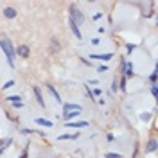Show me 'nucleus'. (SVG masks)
I'll return each instance as SVG.
<instances>
[{"label": "nucleus", "instance_id": "20", "mask_svg": "<svg viewBox=\"0 0 158 158\" xmlns=\"http://www.w3.org/2000/svg\"><path fill=\"white\" fill-rule=\"evenodd\" d=\"M92 93H93V97H99V95H101V93H102V90H101V88L97 86V88H95V90H93Z\"/></svg>", "mask_w": 158, "mask_h": 158}, {"label": "nucleus", "instance_id": "18", "mask_svg": "<svg viewBox=\"0 0 158 158\" xmlns=\"http://www.w3.org/2000/svg\"><path fill=\"white\" fill-rule=\"evenodd\" d=\"M140 119L147 122V120H149V119H151V113H147V111H145V113H140Z\"/></svg>", "mask_w": 158, "mask_h": 158}, {"label": "nucleus", "instance_id": "19", "mask_svg": "<svg viewBox=\"0 0 158 158\" xmlns=\"http://www.w3.org/2000/svg\"><path fill=\"white\" fill-rule=\"evenodd\" d=\"M149 81L153 83V85H156V70H153V74L149 76Z\"/></svg>", "mask_w": 158, "mask_h": 158}, {"label": "nucleus", "instance_id": "8", "mask_svg": "<svg viewBox=\"0 0 158 158\" xmlns=\"http://www.w3.org/2000/svg\"><path fill=\"white\" fill-rule=\"evenodd\" d=\"M124 72H126V77H133V76H135V72H133V63L126 61V63H124Z\"/></svg>", "mask_w": 158, "mask_h": 158}, {"label": "nucleus", "instance_id": "1", "mask_svg": "<svg viewBox=\"0 0 158 158\" xmlns=\"http://www.w3.org/2000/svg\"><path fill=\"white\" fill-rule=\"evenodd\" d=\"M0 49L4 50V54H6V58H7L9 67L15 68V56H16V50H15L13 43H11L7 38H0Z\"/></svg>", "mask_w": 158, "mask_h": 158}, {"label": "nucleus", "instance_id": "6", "mask_svg": "<svg viewBox=\"0 0 158 158\" xmlns=\"http://www.w3.org/2000/svg\"><path fill=\"white\" fill-rule=\"evenodd\" d=\"M33 92H34V95H36V101H38V104H40L41 108H45V101H43V95H41L40 88H38V86H34V88H33Z\"/></svg>", "mask_w": 158, "mask_h": 158}, {"label": "nucleus", "instance_id": "4", "mask_svg": "<svg viewBox=\"0 0 158 158\" xmlns=\"http://www.w3.org/2000/svg\"><path fill=\"white\" fill-rule=\"evenodd\" d=\"M115 54L113 52H104V54H90V59H101V61H110Z\"/></svg>", "mask_w": 158, "mask_h": 158}, {"label": "nucleus", "instance_id": "5", "mask_svg": "<svg viewBox=\"0 0 158 158\" xmlns=\"http://www.w3.org/2000/svg\"><path fill=\"white\" fill-rule=\"evenodd\" d=\"M45 88H47V90L50 92V95L54 97V101H56V102H59V104L63 102V101H61V97H59V93H58V90H56L54 86H52V85H45Z\"/></svg>", "mask_w": 158, "mask_h": 158}, {"label": "nucleus", "instance_id": "28", "mask_svg": "<svg viewBox=\"0 0 158 158\" xmlns=\"http://www.w3.org/2000/svg\"><path fill=\"white\" fill-rule=\"evenodd\" d=\"M99 18H102V13H95V15H93V20H99Z\"/></svg>", "mask_w": 158, "mask_h": 158}, {"label": "nucleus", "instance_id": "22", "mask_svg": "<svg viewBox=\"0 0 158 158\" xmlns=\"http://www.w3.org/2000/svg\"><path fill=\"white\" fill-rule=\"evenodd\" d=\"M106 158H120V155H119V153H108Z\"/></svg>", "mask_w": 158, "mask_h": 158}, {"label": "nucleus", "instance_id": "16", "mask_svg": "<svg viewBox=\"0 0 158 158\" xmlns=\"http://www.w3.org/2000/svg\"><path fill=\"white\" fill-rule=\"evenodd\" d=\"M7 101L15 104V102H22V97H20V95H9V97H7Z\"/></svg>", "mask_w": 158, "mask_h": 158}, {"label": "nucleus", "instance_id": "29", "mask_svg": "<svg viewBox=\"0 0 158 158\" xmlns=\"http://www.w3.org/2000/svg\"><path fill=\"white\" fill-rule=\"evenodd\" d=\"M126 49H128V52H133V50H135V45H131V43H129V45L126 47Z\"/></svg>", "mask_w": 158, "mask_h": 158}, {"label": "nucleus", "instance_id": "12", "mask_svg": "<svg viewBox=\"0 0 158 158\" xmlns=\"http://www.w3.org/2000/svg\"><path fill=\"white\" fill-rule=\"evenodd\" d=\"M70 29H72V33H74V36H76L77 40H81L83 36H81V31H79V25L77 24H74L72 20H70Z\"/></svg>", "mask_w": 158, "mask_h": 158}, {"label": "nucleus", "instance_id": "10", "mask_svg": "<svg viewBox=\"0 0 158 158\" xmlns=\"http://www.w3.org/2000/svg\"><path fill=\"white\" fill-rule=\"evenodd\" d=\"M4 16H6L7 20L16 18V9H13V7H6V9H4Z\"/></svg>", "mask_w": 158, "mask_h": 158}, {"label": "nucleus", "instance_id": "26", "mask_svg": "<svg viewBox=\"0 0 158 158\" xmlns=\"http://www.w3.org/2000/svg\"><path fill=\"white\" fill-rule=\"evenodd\" d=\"M88 85H99V81H97V79H88ZM88 85H86V86H88Z\"/></svg>", "mask_w": 158, "mask_h": 158}, {"label": "nucleus", "instance_id": "13", "mask_svg": "<svg viewBox=\"0 0 158 158\" xmlns=\"http://www.w3.org/2000/svg\"><path fill=\"white\" fill-rule=\"evenodd\" d=\"M79 136V133H67V135H59L58 140H76Z\"/></svg>", "mask_w": 158, "mask_h": 158}, {"label": "nucleus", "instance_id": "23", "mask_svg": "<svg viewBox=\"0 0 158 158\" xmlns=\"http://www.w3.org/2000/svg\"><path fill=\"white\" fill-rule=\"evenodd\" d=\"M106 70H108V67H106V65H101V67L97 68V72H99V74H102V72H106Z\"/></svg>", "mask_w": 158, "mask_h": 158}, {"label": "nucleus", "instance_id": "30", "mask_svg": "<svg viewBox=\"0 0 158 158\" xmlns=\"http://www.w3.org/2000/svg\"><path fill=\"white\" fill-rule=\"evenodd\" d=\"M20 158H27V149H25V151L22 153V156H20Z\"/></svg>", "mask_w": 158, "mask_h": 158}, {"label": "nucleus", "instance_id": "11", "mask_svg": "<svg viewBox=\"0 0 158 158\" xmlns=\"http://www.w3.org/2000/svg\"><path fill=\"white\" fill-rule=\"evenodd\" d=\"M16 52H18V54L22 56V58H29V56H31V50H29V47H27V45H20Z\"/></svg>", "mask_w": 158, "mask_h": 158}, {"label": "nucleus", "instance_id": "21", "mask_svg": "<svg viewBox=\"0 0 158 158\" xmlns=\"http://www.w3.org/2000/svg\"><path fill=\"white\" fill-rule=\"evenodd\" d=\"M117 90H119V85H117V79H115L111 83V92H117Z\"/></svg>", "mask_w": 158, "mask_h": 158}, {"label": "nucleus", "instance_id": "24", "mask_svg": "<svg viewBox=\"0 0 158 158\" xmlns=\"http://www.w3.org/2000/svg\"><path fill=\"white\" fill-rule=\"evenodd\" d=\"M151 93H153L155 97L158 95V88H156V85H153V86H151Z\"/></svg>", "mask_w": 158, "mask_h": 158}, {"label": "nucleus", "instance_id": "3", "mask_svg": "<svg viewBox=\"0 0 158 158\" xmlns=\"http://www.w3.org/2000/svg\"><path fill=\"white\" fill-rule=\"evenodd\" d=\"M81 104H76V102H65L63 104V111H81Z\"/></svg>", "mask_w": 158, "mask_h": 158}, {"label": "nucleus", "instance_id": "17", "mask_svg": "<svg viewBox=\"0 0 158 158\" xmlns=\"http://www.w3.org/2000/svg\"><path fill=\"white\" fill-rule=\"evenodd\" d=\"M11 86H15V81H13V79H9V81L6 83V85L2 86V90H7V88H11Z\"/></svg>", "mask_w": 158, "mask_h": 158}, {"label": "nucleus", "instance_id": "9", "mask_svg": "<svg viewBox=\"0 0 158 158\" xmlns=\"http://www.w3.org/2000/svg\"><path fill=\"white\" fill-rule=\"evenodd\" d=\"M79 115H81V111H67V113H63V119L67 122H70L72 119H77Z\"/></svg>", "mask_w": 158, "mask_h": 158}, {"label": "nucleus", "instance_id": "15", "mask_svg": "<svg viewBox=\"0 0 158 158\" xmlns=\"http://www.w3.org/2000/svg\"><path fill=\"white\" fill-rule=\"evenodd\" d=\"M36 124L38 126H45V128H52V120H49V119H36Z\"/></svg>", "mask_w": 158, "mask_h": 158}, {"label": "nucleus", "instance_id": "7", "mask_svg": "<svg viewBox=\"0 0 158 158\" xmlns=\"http://www.w3.org/2000/svg\"><path fill=\"white\" fill-rule=\"evenodd\" d=\"M65 126H67V128H86V126H88V122H86V120H79V122H74V120H70V122H67Z\"/></svg>", "mask_w": 158, "mask_h": 158}, {"label": "nucleus", "instance_id": "25", "mask_svg": "<svg viewBox=\"0 0 158 158\" xmlns=\"http://www.w3.org/2000/svg\"><path fill=\"white\" fill-rule=\"evenodd\" d=\"M120 90H126V77H122V81H120V86H119Z\"/></svg>", "mask_w": 158, "mask_h": 158}, {"label": "nucleus", "instance_id": "14", "mask_svg": "<svg viewBox=\"0 0 158 158\" xmlns=\"http://www.w3.org/2000/svg\"><path fill=\"white\" fill-rule=\"evenodd\" d=\"M156 147H158V142L153 139V140H149V144L145 145V153H153V151H156Z\"/></svg>", "mask_w": 158, "mask_h": 158}, {"label": "nucleus", "instance_id": "2", "mask_svg": "<svg viewBox=\"0 0 158 158\" xmlns=\"http://www.w3.org/2000/svg\"><path fill=\"white\" fill-rule=\"evenodd\" d=\"M70 20H72L74 24H77V25L85 22V16L81 15V11H79L76 6H70Z\"/></svg>", "mask_w": 158, "mask_h": 158}, {"label": "nucleus", "instance_id": "27", "mask_svg": "<svg viewBox=\"0 0 158 158\" xmlns=\"http://www.w3.org/2000/svg\"><path fill=\"white\" fill-rule=\"evenodd\" d=\"M99 43H101L99 38H93V40H92V45H99Z\"/></svg>", "mask_w": 158, "mask_h": 158}]
</instances>
